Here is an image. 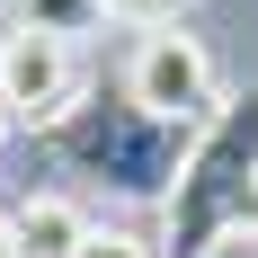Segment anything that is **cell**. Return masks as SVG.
Returning <instances> with one entry per match:
<instances>
[{
    "label": "cell",
    "mask_w": 258,
    "mask_h": 258,
    "mask_svg": "<svg viewBox=\"0 0 258 258\" xmlns=\"http://www.w3.org/2000/svg\"><path fill=\"white\" fill-rule=\"evenodd\" d=\"M45 143H53V160H62L72 178L107 187V196H134V205H152V196L169 205V196H178V169H187L196 125H169V116H152V107H134L125 89H116V98L89 89V98H80Z\"/></svg>",
    "instance_id": "6da1fadb"
},
{
    "label": "cell",
    "mask_w": 258,
    "mask_h": 258,
    "mask_svg": "<svg viewBox=\"0 0 258 258\" xmlns=\"http://www.w3.org/2000/svg\"><path fill=\"white\" fill-rule=\"evenodd\" d=\"M249 187H258V89H240L187 143L178 196H169V258H214V240L240 232Z\"/></svg>",
    "instance_id": "7a4b0ae2"
},
{
    "label": "cell",
    "mask_w": 258,
    "mask_h": 258,
    "mask_svg": "<svg viewBox=\"0 0 258 258\" xmlns=\"http://www.w3.org/2000/svg\"><path fill=\"white\" fill-rule=\"evenodd\" d=\"M80 98H89L80 89V45L36 36V27H9L0 36V107L18 116V134H53Z\"/></svg>",
    "instance_id": "3957f363"
},
{
    "label": "cell",
    "mask_w": 258,
    "mask_h": 258,
    "mask_svg": "<svg viewBox=\"0 0 258 258\" xmlns=\"http://www.w3.org/2000/svg\"><path fill=\"white\" fill-rule=\"evenodd\" d=\"M125 98L152 107V116H169V125H205L214 116V53L196 45V36H178V27H160V36L134 45Z\"/></svg>",
    "instance_id": "277c9868"
},
{
    "label": "cell",
    "mask_w": 258,
    "mask_h": 258,
    "mask_svg": "<svg viewBox=\"0 0 258 258\" xmlns=\"http://www.w3.org/2000/svg\"><path fill=\"white\" fill-rule=\"evenodd\" d=\"M89 214L72 205V196H27L18 205V240H27V258H80L89 249Z\"/></svg>",
    "instance_id": "5b68a950"
},
{
    "label": "cell",
    "mask_w": 258,
    "mask_h": 258,
    "mask_svg": "<svg viewBox=\"0 0 258 258\" xmlns=\"http://www.w3.org/2000/svg\"><path fill=\"white\" fill-rule=\"evenodd\" d=\"M98 18H107V0H9V27L62 36V45H80V36H89Z\"/></svg>",
    "instance_id": "8992f818"
},
{
    "label": "cell",
    "mask_w": 258,
    "mask_h": 258,
    "mask_svg": "<svg viewBox=\"0 0 258 258\" xmlns=\"http://www.w3.org/2000/svg\"><path fill=\"white\" fill-rule=\"evenodd\" d=\"M178 9H187V0H107V18L143 27V36H160V27H178Z\"/></svg>",
    "instance_id": "52a82bcc"
},
{
    "label": "cell",
    "mask_w": 258,
    "mask_h": 258,
    "mask_svg": "<svg viewBox=\"0 0 258 258\" xmlns=\"http://www.w3.org/2000/svg\"><path fill=\"white\" fill-rule=\"evenodd\" d=\"M80 258H160V249H152V240H143V232H116V223H98V232H89V249H80Z\"/></svg>",
    "instance_id": "ba28073f"
},
{
    "label": "cell",
    "mask_w": 258,
    "mask_h": 258,
    "mask_svg": "<svg viewBox=\"0 0 258 258\" xmlns=\"http://www.w3.org/2000/svg\"><path fill=\"white\" fill-rule=\"evenodd\" d=\"M0 258H27V240H18V205H0Z\"/></svg>",
    "instance_id": "9c48e42d"
},
{
    "label": "cell",
    "mask_w": 258,
    "mask_h": 258,
    "mask_svg": "<svg viewBox=\"0 0 258 258\" xmlns=\"http://www.w3.org/2000/svg\"><path fill=\"white\" fill-rule=\"evenodd\" d=\"M240 240H258V187H249V205H240Z\"/></svg>",
    "instance_id": "30bf717a"
},
{
    "label": "cell",
    "mask_w": 258,
    "mask_h": 258,
    "mask_svg": "<svg viewBox=\"0 0 258 258\" xmlns=\"http://www.w3.org/2000/svg\"><path fill=\"white\" fill-rule=\"evenodd\" d=\"M9 134H18V116H9V107H0V143H9Z\"/></svg>",
    "instance_id": "8fae6325"
}]
</instances>
